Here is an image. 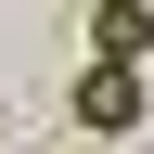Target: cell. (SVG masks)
Wrapping results in <instances>:
<instances>
[{"label": "cell", "mask_w": 154, "mask_h": 154, "mask_svg": "<svg viewBox=\"0 0 154 154\" xmlns=\"http://www.w3.org/2000/svg\"><path fill=\"white\" fill-rule=\"evenodd\" d=\"M64 116L116 141V128H141V116H154V77H141V64H77V90H64Z\"/></svg>", "instance_id": "6da1fadb"}, {"label": "cell", "mask_w": 154, "mask_h": 154, "mask_svg": "<svg viewBox=\"0 0 154 154\" xmlns=\"http://www.w3.org/2000/svg\"><path fill=\"white\" fill-rule=\"evenodd\" d=\"M154 51V0H90V64H141Z\"/></svg>", "instance_id": "7a4b0ae2"}]
</instances>
